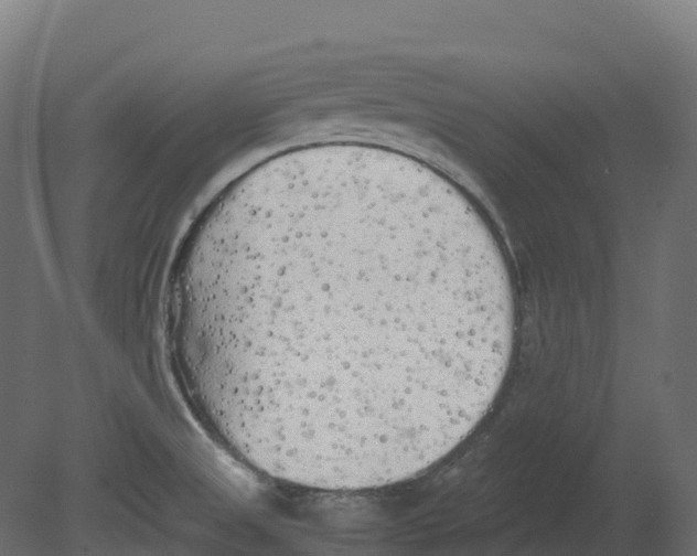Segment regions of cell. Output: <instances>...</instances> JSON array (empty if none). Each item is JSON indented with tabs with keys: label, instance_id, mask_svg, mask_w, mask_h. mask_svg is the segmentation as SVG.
Wrapping results in <instances>:
<instances>
[{
	"label": "cell",
	"instance_id": "cell-1",
	"mask_svg": "<svg viewBox=\"0 0 697 556\" xmlns=\"http://www.w3.org/2000/svg\"><path fill=\"white\" fill-rule=\"evenodd\" d=\"M196 370L269 473L375 489L440 461L505 379V256L448 179L375 153L303 157L202 216L181 268Z\"/></svg>",
	"mask_w": 697,
	"mask_h": 556
}]
</instances>
